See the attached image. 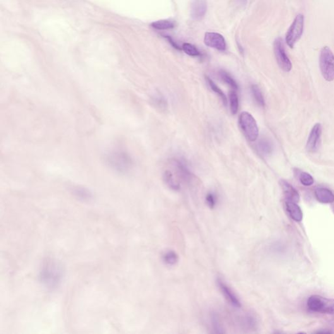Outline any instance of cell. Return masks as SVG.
<instances>
[{
    "instance_id": "6da1fadb",
    "label": "cell",
    "mask_w": 334,
    "mask_h": 334,
    "mask_svg": "<svg viewBox=\"0 0 334 334\" xmlns=\"http://www.w3.org/2000/svg\"><path fill=\"white\" fill-rule=\"evenodd\" d=\"M106 162L111 169L121 174H126L133 166L130 156L123 151H110L106 155Z\"/></svg>"
},
{
    "instance_id": "7a4b0ae2",
    "label": "cell",
    "mask_w": 334,
    "mask_h": 334,
    "mask_svg": "<svg viewBox=\"0 0 334 334\" xmlns=\"http://www.w3.org/2000/svg\"><path fill=\"white\" fill-rule=\"evenodd\" d=\"M239 126L246 138L250 142L256 141L259 136V127L254 117L250 113L243 112L239 116Z\"/></svg>"
},
{
    "instance_id": "3957f363",
    "label": "cell",
    "mask_w": 334,
    "mask_h": 334,
    "mask_svg": "<svg viewBox=\"0 0 334 334\" xmlns=\"http://www.w3.org/2000/svg\"><path fill=\"white\" fill-rule=\"evenodd\" d=\"M62 277V271L58 264L54 262L47 263L41 271L42 282L47 287H56Z\"/></svg>"
},
{
    "instance_id": "277c9868",
    "label": "cell",
    "mask_w": 334,
    "mask_h": 334,
    "mask_svg": "<svg viewBox=\"0 0 334 334\" xmlns=\"http://www.w3.org/2000/svg\"><path fill=\"white\" fill-rule=\"evenodd\" d=\"M307 305L311 311L334 315V299H327L319 295H313L307 300Z\"/></svg>"
},
{
    "instance_id": "5b68a950",
    "label": "cell",
    "mask_w": 334,
    "mask_h": 334,
    "mask_svg": "<svg viewBox=\"0 0 334 334\" xmlns=\"http://www.w3.org/2000/svg\"><path fill=\"white\" fill-rule=\"evenodd\" d=\"M319 65L322 74L326 81L331 82L334 80V54L328 47L322 49Z\"/></svg>"
},
{
    "instance_id": "8992f818",
    "label": "cell",
    "mask_w": 334,
    "mask_h": 334,
    "mask_svg": "<svg viewBox=\"0 0 334 334\" xmlns=\"http://www.w3.org/2000/svg\"><path fill=\"white\" fill-rule=\"evenodd\" d=\"M304 29V16L302 14H298L286 34V43L288 47L291 49L294 48L296 43L301 38Z\"/></svg>"
},
{
    "instance_id": "52a82bcc",
    "label": "cell",
    "mask_w": 334,
    "mask_h": 334,
    "mask_svg": "<svg viewBox=\"0 0 334 334\" xmlns=\"http://www.w3.org/2000/svg\"><path fill=\"white\" fill-rule=\"evenodd\" d=\"M273 51L280 68L285 72H289L291 70L292 63L286 54L284 45L281 38H278L273 43Z\"/></svg>"
},
{
    "instance_id": "ba28073f",
    "label": "cell",
    "mask_w": 334,
    "mask_h": 334,
    "mask_svg": "<svg viewBox=\"0 0 334 334\" xmlns=\"http://www.w3.org/2000/svg\"><path fill=\"white\" fill-rule=\"evenodd\" d=\"M217 284L223 297L232 306L236 307V308H240L242 307L241 301L237 297L236 293L233 291L232 288L222 279H218Z\"/></svg>"
},
{
    "instance_id": "9c48e42d",
    "label": "cell",
    "mask_w": 334,
    "mask_h": 334,
    "mask_svg": "<svg viewBox=\"0 0 334 334\" xmlns=\"http://www.w3.org/2000/svg\"><path fill=\"white\" fill-rule=\"evenodd\" d=\"M204 44L220 51H224L227 48L225 38L222 35L215 32H206L204 35Z\"/></svg>"
},
{
    "instance_id": "30bf717a",
    "label": "cell",
    "mask_w": 334,
    "mask_h": 334,
    "mask_svg": "<svg viewBox=\"0 0 334 334\" xmlns=\"http://www.w3.org/2000/svg\"><path fill=\"white\" fill-rule=\"evenodd\" d=\"M322 134V127L320 124L315 125L310 132L306 148L309 152H316L320 146Z\"/></svg>"
},
{
    "instance_id": "8fae6325",
    "label": "cell",
    "mask_w": 334,
    "mask_h": 334,
    "mask_svg": "<svg viewBox=\"0 0 334 334\" xmlns=\"http://www.w3.org/2000/svg\"><path fill=\"white\" fill-rule=\"evenodd\" d=\"M207 7L206 0H193L191 4L192 18L195 21L202 20L206 15Z\"/></svg>"
},
{
    "instance_id": "7c38bea8",
    "label": "cell",
    "mask_w": 334,
    "mask_h": 334,
    "mask_svg": "<svg viewBox=\"0 0 334 334\" xmlns=\"http://www.w3.org/2000/svg\"><path fill=\"white\" fill-rule=\"evenodd\" d=\"M281 186H282L286 201H292L297 203H299L300 194L294 187L288 183L287 182L285 181V180H282Z\"/></svg>"
},
{
    "instance_id": "4fadbf2b",
    "label": "cell",
    "mask_w": 334,
    "mask_h": 334,
    "mask_svg": "<svg viewBox=\"0 0 334 334\" xmlns=\"http://www.w3.org/2000/svg\"><path fill=\"white\" fill-rule=\"evenodd\" d=\"M286 209L288 215L293 220L297 222H302L303 220V212L300 206L294 202L286 201Z\"/></svg>"
},
{
    "instance_id": "5bb4252c",
    "label": "cell",
    "mask_w": 334,
    "mask_h": 334,
    "mask_svg": "<svg viewBox=\"0 0 334 334\" xmlns=\"http://www.w3.org/2000/svg\"><path fill=\"white\" fill-rule=\"evenodd\" d=\"M317 201L323 204H331L334 202V194L333 192L327 188L319 187L315 191Z\"/></svg>"
},
{
    "instance_id": "9a60e30c",
    "label": "cell",
    "mask_w": 334,
    "mask_h": 334,
    "mask_svg": "<svg viewBox=\"0 0 334 334\" xmlns=\"http://www.w3.org/2000/svg\"><path fill=\"white\" fill-rule=\"evenodd\" d=\"M163 180H164L165 184L172 190L178 191L180 189V184L179 180L175 177V175L170 170H165L164 174H163Z\"/></svg>"
},
{
    "instance_id": "2e32d148",
    "label": "cell",
    "mask_w": 334,
    "mask_h": 334,
    "mask_svg": "<svg viewBox=\"0 0 334 334\" xmlns=\"http://www.w3.org/2000/svg\"><path fill=\"white\" fill-rule=\"evenodd\" d=\"M163 263L168 266H174L179 263V257L176 252L172 250L165 251L162 256Z\"/></svg>"
},
{
    "instance_id": "e0dca14e",
    "label": "cell",
    "mask_w": 334,
    "mask_h": 334,
    "mask_svg": "<svg viewBox=\"0 0 334 334\" xmlns=\"http://www.w3.org/2000/svg\"><path fill=\"white\" fill-rule=\"evenodd\" d=\"M176 24L171 20H160L151 24V27L158 30H170L175 27Z\"/></svg>"
},
{
    "instance_id": "ac0fdd59",
    "label": "cell",
    "mask_w": 334,
    "mask_h": 334,
    "mask_svg": "<svg viewBox=\"0 0 334 334\" xmlns=\"http://www.w3.org/2000/svg\"><path fill=\"white\" fill-rule=\"evenodd\" d=\"M259 151L263 155H267L272 152L273 146L271 142L267 139H262L258 143Z\"/></svg>"
},
{
    "instance_id": "d6986e66",
    "label": "cell",
    "mask_w": 334,
    "mask_h": 334,
    "mask_svg": "<svg viewBox=\"0 0 334 334\" xmlns=\"http://www.w3.org/2000/svg\"><path fill=\"white\" fill-rule=\"evenodd\" d=\"M230 109L232 114H236L239 108V96L235 90L229 93Z\"/></svg>"
},
{
    "instance_id": "ffe728a7",
    "label": "cell",
    "mask_w": 334,
    "mask_h": 334,
    "mask_svg": "<svg viewBox=\"0 0 334 334\" xmlns=\"http://www.w3.org/2000/svg\"><path fill=\"white\" fill-rule=\"evenodd\" d=\"M220 76L222 80L225 83L227 84V85H229L230 88H232L233 90H237L239 89V85H238L236 81L229 73H227V72L221 71L220 72Z\"/></svg>"
},
{
    "instance_id": "44dd1931",
    "label": "cell",
    "mask_w": 334,
    "mask_h": 334,
    "mask_svg": "<svg viewBox=\"0 0 334 334\" xmlns=\"http://www.w3.org/2000/svg\"><path fill=\"white\" fill-rule=\"evenodd\" d=\"M252 95H253L254 100L257 103V104L260 105L261 107H264L265 106V100H264L263 93H262L260 88L258 86L253 85L251 88Z\"/></svg>"
},
{
    "instance_id": "7402d4cb",
    "label": "cell",
    "mask_w": 334,
    "mask_h": 334,
    "mask_svg": "<svg viewBox=\"0 0 334 334\" xmlns=\"http://www.w3.org/2000/svg\"><path fill=\"white\" fill-rule=\"evenodd\" d=\"M206 81L208 82L209 86H210V88L211 90L214 92L216 94H218L219 97L221 98V100H222V102L223 103V104L225 105H227V97H226V95L223 92V91L221 90L220 88L218 87L217 85H215L214 83H213V81L211 80L210 78L208 77V76H206Z\"/></svg>"
},
{
    "instance_id": "603a6c76",
    "label": "cell",
    "mask_w": 334,
    "mask_h": 334,
    "mask_svg": "<svg viewBox=\"0 0 334 334\" xmlns=\"http://www.w3.org/2000/svg\"><path fill=\"white\" fill-rule=\"evenodd\" d=\"M73 193L78 198L83 199V200H88L92 198V193L88 189L83 188V187H75L73 189Z\"/></svg>"
},
{
    "instance_id": "cb8c5ba5",
    "label": "cell",
    "mask_w": 334,
    "mask_h": 334,
    "mask_svg": "<svg viewBox=\"0 0 334 334\" xmlns=\"http://www.w3.org/2000/svg\"><path fill=\"white\" fill-rule=\"evenodd\" d=\"M182 50L187 55L190 56H200V52L197 49L194 45L190 44V43H184L183 46L182 47Z\"/></svg>"
},
{
    "instance_id": "d4e9b609",
    "label": "cell",
    "mask_w": 334,
    "mask_h": 334,
    "mask_svg": "<svg viewBox=\"0 0 334 334\" xmlns=\"http://www.w3.org/2000/svg\"><path fill=\"white\" fill-rule=\"evenodd\" d=\"M300 181L305 186H310L314 183L313 178L307 172H302L300 174Z\"/></svg>"
},
{
    "instance_id": "484cf974",
    "label": "cell",
    "mask_w": 334,
    "mask_h": 334,
    "mask_svg": "<svg viewBox=\"0 0 334 334\" xmlns=\"http://www.w3.org/2000/svg\"><path fill=\"white\" fill-rule=\"evenodd\" d=\"M206 204H207V205L209 206V208L211 209L214 208L216 204H217V197H216L214 193H209L206 194Z\"/></svg>"
},
{
    "instance_id": "4316f807",
    "label": "cell",
    "mask_w": 334,
    "mask_h": 334,
    "mask_svg": "<svg viewBox=\"0 0 334 334\" xmlns=\"http://www.w3.org/2000/svg\"><path fill=\"white\" fill-rule=\"evenodd\" d=\"M165 38H167V40L169 41V43L170 44H171L172 46L174 48V49H176L177 50H181V48H180L179 45L176 44V43L173 41L171 37H170V36H165Z\"/></svg>"
},
{
    "instance_id": "83f0119b",
    "label": "cell",
    "mask_w": 334,
    "mask_h": 334,
    "mask_svg": "<svg viewBox=\"0 0 334 334\" xmlns=\"http://www.w3.org/2000/svg\"><path fill=\"white\" fill-rule=\"evenodd\" d=\"M331 333L330 331L323 330L317 331V333Z\"/></svg>"
}]
</instances>
